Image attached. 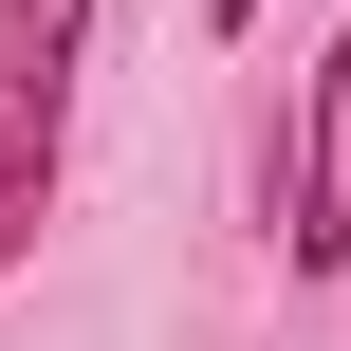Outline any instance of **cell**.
Returning <instances> with one entry per match:
<instances>
[{
	"label": "cell",
	"instance_id": "3",
	"mask_svg": "<svg viewBox=\"0 0 351 351\" xmlns=\"http://www.w3.org/2000/svg\"><path fill=\"white\" fill-rule=\"evenodd\" d=\"M204 19H222V37H241V19H259V0H204Z\"/></svg>",
	"mask_w": 351,
	"mask_h": 351
},
{
	"label": "cell",
	"instance_id": "1",
	"mask_svg": "<svg viewBox=\"0 0 351 351\" xmlns=\"http://www.w3.org/2000/svg\"><path fill=\"white\" fill-rule=\"evenodd\" d=\"M74 56H93V0H0V278L37 259L74 167Z\"/></svg>",
	"mask_w": 351,
	"mask_h": 351
},
{
	"label": "cell",
	"instance_id": "2",
	"mask_svg": "<svg viewBox=\"0 0 351 351\" xmlns=\"http://www.w3.org/2000/svg\"><path fill=\"white\" fill-rule=\"evenodd\" d=\"M278 259L296 278L351 259V19H333V56H315V93H296V148H278Z\"/></svg>",
	"mask_w": 351,
	"mask_h": 351
}]
</instances>
